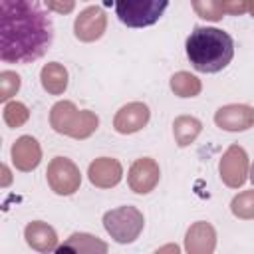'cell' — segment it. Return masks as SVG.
Returning <instances> with one entry per match:
<instances>
[{
	"mask_svg": "<svg viewBox=\"0 0 254 254\" xmlns=\"http://www.w3.org/2000/svg\"><path fill=\"white\" fill-rule=\"evenodd\" d=\"M214 123L224 131H244L254 125V107L250 105H224L214 113Z\"/></svg>",
	"mask_w": 254,
	"mask_h": 254,
	"instance_id": "9",
	"label": "cell"
},
{
	"mask_svg": "<svg viewBox=\"0 0 254 254\" xmlns=\"http://www.w3.org/2000/svg\"><path fill=\"white\" fill-rule=\"evenodd\" d=\"M2 175H4V181H2V185L6 187V185L10 183V171H8V167H6V165H2Z\"/></svg>",
	"mask_w": 254,
	"mask_h": 254,
	"instance_id": "25",
	"label": "cell"
},
{
	"mask_svg": "<svg viewBox=\"0 0 254 254\" xmlns=\"http://www.w3.org/2000/svg\"><path fill=\"white\" fill-rule=\"evenodd\" d=\"M192 8L200 18L206 20H220L224 16L222 0H192Z\"/></svg>",
	"mask_w": 254,
	"mask_h": 254,
	"instance_id": "21",
	"label": "cell"
},
{
	"mask_svg": "<svg viewBox=\"0 0 254 254\" xmlns=\"http://www.w3.org/2000/svg\"><path fill=\"white\" fill-rule=\"evenodd\" d=\"M220 179L224 181V185H228L230 189H238L244 185L246 175H248V157L246 151L240 145H230L226 149V153L220 159Z\"/></svg>",
	"mask_w": 254,
	"mask_h": 254,
	"instance_id": "7",
	"label": "cell"
},
{
	"mask_svg": "<svg viewBox=\"0 0 254 254\" xmlns=\"http://www.w3.org/2000/svg\"><path fill=\"white\" fill-rule=\"evenodd\" d=\"M171 89L179 97H194L200 91V81L187 71H179L171 77Z\"/></svg>",
	"mask_w": 254,
	"mask_h": 254,
	"instance_id": "18",
	"label": "cell"
},
{
	"mask_svg": "<svg viewBox=\"0 0 254 254\" xmlns=\"http://www.w3.org/2000/svg\"><path fill=\"white\" fill-rule=\"evenodd\" d=\"M24 236H26V242L38 252L56 250V242H58L56 230L46 222H40V220L30 222L24 230Z\"/></svg>",
	"mask_w": 254,
	"mask_h": 254,
	"instance_id": "14",
	"label": "cell"
},
{
	"mask_svg": "<svg viewBox=\"0 0 254 254\" xmlns=\"http://www.w3.org/2000/svg\"><path fill=\"white\" fill-rule=\"evenodd\" d=\"M230 208L238 218H254V190H246L234 196Z\"/></svg>",
	"mask_w": 254,
	"mask_h": 254,
	"instance_id": "20",
	"label": "cell"
},
{
	"mask_svg": "<svg viewBox=\"0 0 254 254\" xmlns=\"http://www.w3.org/2000/svg\"><path fill=\"white\" fill-rule=\"evenodd\" d=\"M159 165L149 159V157H143V159H137L131 169H129V187L131 190H135L137 194H147L155 189V185L159 183Z\"/></svg>",
	"mask_w": 254,
	"mask_h": 254,
	"instance_id": "8",
	"label": "cell"
},
{
	"mask_svg": "<svg viewBox=\"0 0 254 254\" xmlns=\"http://www.w3.org/2000/svg\"><path fill=\"white\" fill-rule=\"evenodd\" d=\"M105 32V14L97 6L85 8L75 18V36L81 42H93Z\"/></svg>",
	"mask_w": 254,
	"mask_h": 254,
	"instance_id": "12",
	"label": "cell"
},
{
	"mask_svg": "<svg viewBox=\"0 0 254 254\" xmlns=\"http://www.w3.org/2000/svg\"><path fill=\"white\" fill-rule=\"evenodd\" d=\"M143 214L135 206H119L113 210H107L103 214V226L111 234V238L119 244H129L133 242L141 230H143Z\"/></svg>",
	"mask_w": 254,
	"mask_h": 254,
	"instance_id": "5",
	"label": "cell"
},
{
	"mask_svg": "<svg viewBox=\"0 0 254 254\" xmlns=\"http://www.w3.org/2000/svg\"><path fill=\"white\" fill-rule=\"evenodd\" d=\"M64 250H73V252H107V244L97 240V236L75 232L58 248V252H64Z\"/></svg>",
	"mask_w": 254,
	"mask_h": 254,
	"instance_id": "16",
	"label": "cell"
},
{
	"mask_svg": "<svg viewBox=\"0 0 254 254\" xmlns=\"http://www.w3.org/2000/svg\"><path fill=\"white\" fill-rule=\"evenodd\" d=\"M250 181H252V185H254V163H252V169H250Z\"/></svg>",
	"mask_w": 254,
	"mask_h": 254,
	"instance_id": "26",
	"label": "cell"
},
{
	"mask_svg": "<svg viewBox=\"0 0 254 254\" xmlns=\"http://www.w3.org/2000/svg\"><path fill=\"white\" fill-rule=\"evenodd\" d=\"M87 175H89V181H91L95 187H99V189H109V187H115V185L121 181L123 169H121L119 161L109 159V157H101V159H95V161L89 165Z\"/></svg>",
	"mask_w": 254,
	"mask_h": 254,
	"instance_id": "13",
	"label": "cell"
},
{
	"mask_svg": "<svg viewBox=\"0 0 254 254\" xmlns=\"http://www.w3.org/2000/svg\"><path fill=\"white\" fill-rule=\"evenodd\" d=\"M12 163L18 171H34L40 165L42 159V149L38 145V141L30 135H22L20 139H16V143L12 145Z\"/></svg>",
	"mask_w": 254,
	"mask_h": 254,
	"instance_id": "11",
	"label": "cell"
},
{
	"mask_svg": "<svg viewBox=\"0 0 254 254\" xmlns=\"http://www.w3.org/2000/svg\"><path fill=\"white\" fill-rule=\"evenodd\" d=\"M28 117H30V111H28V107L24 103L10 101V103L4 105V121H6V125L20 127V125H24L28 121Z\"/></svg>",
	"mask_w": 254,
	"mask_h": 254,
	"instance_id": "19",
	"label": "cell"
},
{
	"mask_svg": "<svg viewBox=\"0 0 254 254\" xmlns=\"http://www.w3.org/2000/svg\"><path fill=\"white\" fill-rule=\"evenodd\" d=\"M20 89V75L16 71H2L0 73V101H8Z\"/></svg>",
	"mask_w": 254,
	"mask_h": 254,
	"instance_id": "22",
	"label": "cell"
},
{
	"mask_svg": "<svg viewBox=\"0 0 254 254\" xmlns=\"http://www.w3.org/2000/svg\"><path fill=\"white\" fill-rule=\"evenodd\" d=\"M44 4L54 10V12H60V14H67L73 10L75 6V0H44Z\"/></svg>",
	"mask_w": 254,
	"mask_h": 254,
	"instance_id": "24",
	"label": "cell"
},
{
	"mask_svg": "<svg viewBox=\"0 0 254 254\" xmlns=\"http://www.w3.org/2000/svg\"><path fill=\"white\" fill-rule=\"evenodd\" d=\"M54 24L38 0H0V60L32 64L52 46Z\"/></svg>",
	"mask_w": 254,
	"mask_h": 254,
	"instance_id": "1",
	"label": "cell"
},
{
	"mask_svg": "<svg viewBox=\"0 0 254 254\" xmlns=\"http://www.w3.org/2000/svg\"><path fill=\"white\" fill-rule=\"evenodd\" d=\"M200 127H202L200 121L194 119V117H187V115H183V117L175 119V123H173V133H175L177 143H179L181 147L190 145V143L196 139V135L200 133Z\"/></svg>",
	"mask_w": 254,
	"mask_h": 254,
	"instance_id": "17",
	"label": "cell"
},
{
	"mask_svg": "<svg viewBox=\"0 0 254 254\" xmlns=\"http://www.w3.org/2000/svg\"><path fill=\"white\" fill-rule=\"evenodd\" d=\"M147 121H149V107L145 103L135 101V103L123 105L117 111V115L113 119V127L117 133L127 135V133H135V131L143 129L147 125Z\"/></svg>",
	"mask_w": 254,
	"mask_h": 254,
	"instance_id": "10",
	"label": "cell"
},
{
	"mask_svg": "<svg viewBox=\"0 0 254 254\" xmlns=\"http://www.w3.org/2000/svg\"><path fill=\"white\" fill-rule=\"evenodd\" d=\"M185 50L189 62L196 71L216 73L230 64L234 56V42L226 32L218 28L196 26L189 34Z\"/></svg>",
	"mask_w": 254,
	"mask_h": 254,
	"instance_id": "2",
	"label": "cell"
},
{
	"mask_svg": "<svg viewBox=\"0 0 254 254\" xmlns=\"http://www.w3.org/2000/svg\"><path fill=\"white\" fill-rule=\"evenodd\" d=\"M42 85L48 93L52 95H60L64 93V89L67 87V71L64 65H60L58 62H52V64H46L42 67Z\"/></svg>",
	"mask_w": 254,
	"mask_h": 254,
	"instance_id": "15",
	"label": "cell"
},
{
	"mask_svg": "<svg viewBox=\"0 0 254 254\" xmlns=\"http://www.w3.org/2000/svg\"><path fill=\"white\" fill-rule=\"evenodd\" d=\"M50 123L58 133L75 139H85L97 129L99 119L91 111H77V107L71 101H58L52 107Z\"/></svg>",
	"mask_w": 254,
	"mask_h": 254,
	"instance_id": "3",
	"label": "cell"
},
{
	"mask_svg": "<svg viewBox=\"0 0 254 254\" xmlns=\"http://www.w3.org/2000/svg\"><path fill=\"white\" fill-rule=\"evenodd\" d=\"M169 0H115L117 18L129 28H145L159 22Z\"/></svg>",
	"mask_w": 254,
	"mask_h": 254,
	"instance_id": "4",
	"label": "cell"
},
{
	"mask_svg": "<svg viewBox=\"0 0 254 254\" xmlns=\"http://www.w3.org/2000/svg\"><path fill=\"white\" fill-rule=\"evenodd\" d=\"M48 185L56 194H73L81 185L79 169L65 157H56L48 165Z\"/></svg>",
	"mask_w": 254,
	"mask_h": 254,
	"instance_id": "6",
	"label": "cell"
},
{
	"mask_svg": "<svg viewBox=\"0 0 254 254\" xmlns=\"http://www.w3.org/2000/svg\"><path fill=\"white\" fill-rule=\"evenodd\" d=\"M224 14H244L248 10V0H222Z\"/></svg>",
	"mask_w": 254,
	"mask_h": 254,
	"instance_id": "23",
	"label": "cell"
}]
</instances>
